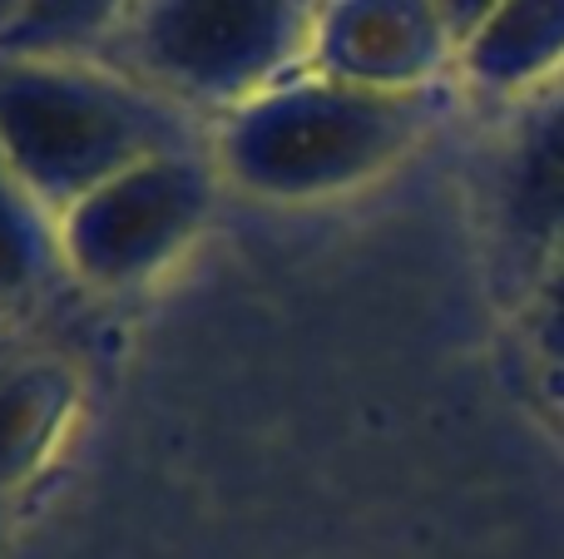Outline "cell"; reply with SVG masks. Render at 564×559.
<instances>
[{
	"mask_svg": "<svg viewBox=\"0 0 564 559\" xmlns=\"http://www.w3.org/2000/svg\"><path fill=\"white\" fill-rule=\"evenodd\" d=\"M441 89H361L317 69L268 85L208 124L224 184L263 204H327L406 164L441 119Z\"/></svg>",
	"mask_w": 564,
	"mask_h": 559,
	"instance_id": "obj_1",
	"label": "cell"
},
{
	"mask_svg": "<svg viewBox=\"0 0 564 559\" xmlns=\"http://www.w3.org/2000/svg\"><path fill=\"white\" fill-rule=\"evenodd\" d=\"M75 416V376L59 362H15L0 372V485L50 461Z\"/></svg>",
	"mask_w": 564,
	"mask_h": 559,
	"instance_id": "obj_8",
	"label": "cell"
},
{
	"mask_svg": "<svg viewBox=\"0 0 564 559\" xmlns=\"http://www.w3.org/2000/svg\"><path fill=\"white\" fill-rule=\"evenodd\" d=\"M224 174L208 134L198 144L139 158L55 218L65 273L95 293H129L164 277L218 208Z\"/></svg>",
	"mask_w": 564,
	"mask_h": 559,
	"instance_id": "obj_4",
	"label": "cell"
},
{
	"mask_svg": "<svg viewBox=\"0 0 564 559\" xmlns=\"http://www.w3.org/2000/svg\"><path fill=\"white\" fill-rule=\"evenodd\" d=\"M460 35L441 0H317L307 69L361 89H446Z\"/></svg>",
	"mask_w": 564,
	"mask_h": 559,
	"instance_id": "obj_5",
	"label": "cell"
},
{
	"mask_svg": "<svg viewBox=\"0 0 564 559\" xmlns=\"http://www.w3.org/2000/svg\"><path fill=\"white\" fill-rule=\"evenodd\" d=\"M317 0H129L95 59L214 124L307 69Z\"/></svg>",
	"mask_w": 564,
	"mask_h": 559,
	"instance_id": "obj_3",
	"label": "cell"
},
{
	"mask_svg": "<svg viewBox=\"0 0 564 559\" xmlns=\"http://www.w3.org/2000/svg\"><path fill=\"white\" fill-rule=\"evenodd\" d=\"M129 0H25L15 20L0 30V50L25 55H99L109 30Z\"/></svg>",
	"mask_w": 564,
	"mask_h": 559,
	"instance_id": "obj_10",
	"label": "cell"
},
{
	"mask_svg": "<svg viewBox=\"0 0 564 559\" xmlns=\"http://www.w3.org/2000/svg\"><path fill=\"white\" fill-rule=\"evenodd\" d=\"M520 317L525 332L535 342V352L545 357V366L555 372V382H564V248L545 263V273L535 277L525 297H520Z\"/></svg>",
	"mask_w": 564,
	"mask_h": 559,
	"instance_id": "obj_11",
	"label": "cell"
},
{
	"mask_svg": "<svg viewBox=\"0 0 564 559\" xmlns=\"http://www.w3.org/2000/svg\"><path fill=\"white\" fill-rule=\"evenodd\" d=\"M456 79L476 99L516 109L564 79V0H496L460 35Z\"/></svg>",
	"mask_w": 564,
	"mask_h": 559,
	"instance_id": "obj_7",
	"label": "cell"
},
{
	"mask_svg": "<svg viewBox=\"0 0 564 559\" xmlns=\"http://www.w3.org/2000/svg\"><path fill=\"white\" fill-rule=\"evenodd\" d=\"M204 134L198 114L95 55L0 50V158L55 218L129 164Z\"/></svg>",
	"mask_w": 564,
	"mask_h": 559,
	"instance_id": "obj_2",
	"label": "cell"
},
{
	"mask_svg": "<svg viewBox=\"0 0 564 559\" xmlns=\"http://www.w3.org/2000/svg\"><path fill=\"white\" fill-rule=\"evenodd\" d=\"M65 273L59 223L0 158V313L40 303Z\"/></svg>",
	"mask_w": 564,
	"mask_h": 559,
	"instance_id": "obj_9",
	"label": "cell"
},
{
	"mask_svg": "<svg viewBox=\"0 0 564 559\" xmlns=\"http://www.w3.org/2000/svg\"><path fill=\"white\" fill-rule=\"evenodd\" d=\"M490 243L516 303L564 248V79L510 109L490 168Z\"/></svg>",
	"mask_w": 564,
	"mask_h": 559,
	"instance_id": "obj_6",
	"label": "cell"
},
{
	"mask_svg": "<svg viewBox=\"0 0 564 559\" xmlns=\"http://www.w3.org/2000/svg\"><path fill=\"white\" fill-rule=\"evenodd\" d=\"M555 392H560V402H564V382H555Z\"/></svg>",
	"mask_w": 564,
	"mask_h": 559,
	"instance_id": "obj_12",
	"label": "cell"
}]
</instances>
